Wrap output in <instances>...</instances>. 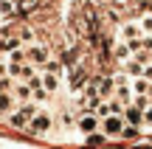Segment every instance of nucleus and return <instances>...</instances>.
Segmentation results:
<instances>
[{"mask_svg": "<svg viewBox=\"0 0 152 149\" xmlns=\"http://www.w3.org/2000/svg\"><path fill=\"white\" fill-rule=\"evenodd\" d=\"M104 132L107 135H121L124 132V121H121L118 116H107L104 118Z\"/></svg>", "mask_w": 152, "mask_h": 149, "instance_id": "obj_1", "label": "nucleus"}, {"mask_svg": "<svg viewBox=\"0 0 152 149\" xmlns=\"http://www.w3.org/2000/svg\"><path fill=\"white\" fill-rule=\"evenodd\" d=\"M28 127L34 129V132H45V129H51V116H45V113H37V116L31 118V124Z\"/></svg>", "mask_w": 152, "mask_h": 149, "instance_id": "obj_2", "label": "nucleus"}, {"mask_svg": "<svg viewBox=\"0 0 152 149\" xmlns=\"http://www.w3.org/2000/svg\"><path fill=\"white\" fill-rule=\"evenodd\" d=\"M124 116H127V121H130L132 127H135L138 121H144V113H141V107H135V104H130V107H127V113H124Z\"/></svg>", "mask_w": 152, "mask_h": 149, "instance_id": "obj_3", "label": "nucleus"}, {"mask_svg": "<svg viewBox=\"0 0 152 149\" xmlns=\"http://www.w3.org/2000/svg\"><path fill=\"white\" fill-rule=\"evenodd\" d=\"M79 127L85 129V132H93V129L99 127V118H96V116H85V118H82V124H79Z\"/></svg>", "mask_w": 152, "mask_h": 149, "instance_id": "obj_4", "label": "nucleus"}, {"mask_svg": "<svg viewBox=\"0 0 152 149\" xmlns=\"http://www.w3.org/2000/svg\"><path fill=\"white\" fill-rule=\"evenodd\" d=\"M42 87L48 90V93H54V90H56V73H48V71H45V76H42Z\"/></svg>", "mask_w": 152, "mask_h": 149, "instance_id": "obj_5", "label": "nucleus"}, {"mask_svg": "<svg viewBox=\"0 0 152 149\" xmlns=\"http://www.w3.org/2000/svg\"><path fill=\"white\" fill-rule=\"evenodd\" d=\"M132 90H135V96L149 93V82H147V79H135V82H132Z\"/></svg>", "mask_w": 152, "mask_h": 149, "instance_id": "obj_6", "label": "nucleus"}, {"mask_svg": "<svg viewBox=\"0 0 152 149\" xmlns=\"http://www.w3.org/2000/svg\"><path fill=\"white\" fill-rule=\"evenodd\" d=\"M14 93H17V99H31V96H34V90L28 87V84H17V87H14Z\"/></svg>", "mask_w": 152, "mask_h": 149, "instance_id": "obj_7", "label": "nucleus"}, {"mask_svg": "<svg viewBox=\"0 0 152 149\" xmlns=\"http://www.w3.org/2000/svg\"><path fill=\"white\" fill-rule=\"evenodd\" d=\"M17 9H20V11H31L34 9V6H39V0H17Z\"/></svg>", "mask_w": 152, "mask_h": 149, "instance_id": "obj_8", "label": "nucleus"}, {"mask_svg": "<svg viewBox=\"0 0 152 149\" xmlns=\"http://www.w3.org/2000/svg\"><path fill=\"white\" fill-rule=\"evenodd\" d=\"M110 90H113V79H110V76H107V79H104V82H102V84H99V93H102V96H107V93H110Z\"/></svg>", "mask_w": 152, "mask_h": 149, "instance_id": "obj_9", "label": "nucleus"}, {"mask_svg": "<svg viewBox=\"0 0 152 149\" xmlns=\"http://www.w3.org/2000/svg\"><path fill=\"white\" fill-rule=\"evenodd\" d=\"M118 101H121V104L130 101V90H127V87H118Z\"/></svg>", "mask_w": 152, "mask_h": 149, "instance_id": "obj_10", "label": "nucleus"}, {"mask_svg": "<svg viewBox=\"0 0 152 149\" xmlns=\"http://www.w3.org/2000/svg\"><path fill=\"white\" fill-rule=\"evenodd\" d=\"M141 25L147 28V31H152V14H149V17H144V20H141Z\"/></svg>", "mask_w": 152, "mask_h": 149, "instance_id": "obj_11", "label": "nucleus"}, {"mask_svg": "<svg viewBox=\"0 0 152 149\" xmlns=\"http://www.w3.org/2000/svg\"><path fill=\"white\" fill-rule=\"evenodd\" d=\"M144 121L152 124V107H147V110H144Z\"/></svg>", "mask_w": 152, "mask_h": 149, "instance_id": "obj_12", "label": "nucleus"}, {"mask_svg": "<svg viewBox=\"0 0 152 149\" xmlns=\"http://www.w3.org/2000/svg\"><path fill=\"white\" fill-rule=\"evenodd\" d=\"M144 76H147V82H152V65H149V68H144Z\"/></svg>", "mask_w": 152, "mask_h": 149, "instance_id": "obj_13", "label": "nucleus"}, {"mask_svg": "<svg viewBox=\"0 0 152 149\" xmlns=\"http://www.w3.org/2000/svg\"><path fill=\"white\" fill-rule=\"evenodd\" d=\"M6 76V65H0V79H3Z\"/></svg>", "mask_w": 152, "mask_h": 149, "instance_id": "obj_14", "label": "nucleus"}, {"mask_svg": "<svg viewBox=\"0 0 152 149\" xmlns=\"http://www.w3.org/2000/svg\"><path fill=\"white\" fill-rule=\"evenodd\" d=\"M149 99H152V82H149Z\"/></svg>", "mask_w": 152, "mask_h": 149, "instance_id": "obj_15", "label": "nucleus"}]
</instances>
